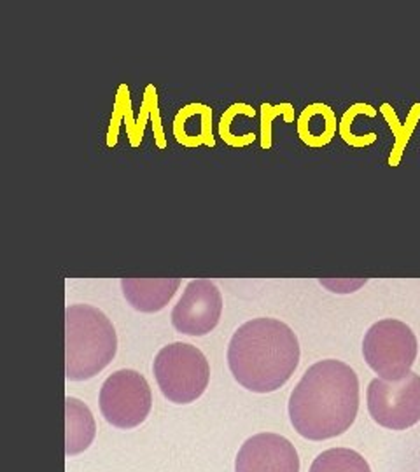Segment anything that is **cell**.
I'll use <instances>...</instances> for the list:
<instances>
[{"instance_id": "obj_1", "label": "cell", "mask_w": 420, "mask_h": 472, "mask_svg": "<svg viewBox=\"0 0 420 472\" xmlns=\"http://www.w3.org/2000/svg\"><path fill=\"white\" fill-rule=\"evenodd\" d=\"M359 410V380L350 365L335 358L315 362L289 397L294 430L310 441L331 439L349 430Z\"/></svg>"}, {"instance_id": "obj_2", "label": "cell", "mask_w": 420, "mask_h": 472, "mask_svg": "<svg viewBox=\"0 0 420 472\" xmlns=\"http://www.w3.org/2000/svg\"><path fill=\"white\" fill-rule=\"evenodd\" d=\"M300 364L294 331L277 318H252L235 331L228 347V365L243 388L270 394L289 381Z\"/></svg>"}, {"instance_id": "obj_3", "label": "cell", "mask_w": 420, "mask_h": 472, "mask_svg": "<svg viewBox=\"0 0 420 472\" xmlns=\"http://www.w3.org/2000/svg\"><path fill=\"white\" fill-rule=\"evenodd\" d=\"M118 352V336L104 311L89 304L65 310V376L84 381L97 376Z\"/></svg>"}, {"instance_id": "obj_4", "label": "cell", "mask_w": 420, "mask_h": 472, "mask_svg": "<svg viewBox=\"0 0 420 472\" xmlns=\"http://www.w3.org/2000/svg\"><path fill=\"white\" fill-rule=\"evenodd\" d=\"M161 394L175 404H189L207 390L210 365L200 348L172 343L158 352L153 364Z\"/></svg>"}, {"instance_id": "obj_5", "label": "cell", "mask_w": 420, "mask_h": 472, "mask_svg": "<svg viewBox=\"0 0 420 472\" xmlns=\"http://www.w3.org/2000/svg\"><path fill=\"white\" fill-rule=\"evenodd\" d=\"M419 343L410 325L394 318H383L368 329L362 341V355L382 380L396 381L412 373Z\"/></svg>"}, {"instance_id": "obj_6", "label": "cell", "mask_w": 420, "mask_h": 472, "mask_svg": "<svg viewBox=\"0 0 420 472\" xmlns=\"http://www.w3.org/2000/svg\"><path fill=\"white\" fill-rule=\"evenodd\" d=\"M100 411L111 425L133 428L147 418L153 406L149 383L133 369H119L100 388Z\"/></svg>"}, {"instance_id": "obj_7", "label": "cell", "mask_w": 420, "mask_h": 472, "mask_svg": "<svg viewBox=\"0 0 420 472\" xmlns=\"http://www.w3.org/2000/svg\"><path fill=\"white\" fill-rule=\"evenodd\" d=\"M368 411L378 425L391 430H406L420 421V374L410 373L401 380L375 378L368 385Z\"/></svg>"}, {"instance_id": "obj_8", "label": "cell", "mask_w": 420, "mask_h": 472, "mask_svg": "<svg viewBox=\"0 0 420 472\" xmlns=\"http://www.w3.org/2000/svg\"><path fill=\"white\" fill-rule=\"evenodd\" d=\"M223 313V297L212 280L196 278L186 285L172 310V325L186 336H205L216 329Z\"/></svg>"}, {"instance_id": "obj_9", "label": "cell", "mask_w": 420, "mask_h": 472, "mask_svg": "<svg viewBox=\"0 0 420 472\" xmlns=\"http://www.w3.org/2000/svg\"><path fill=\"white\" fill-rule=\"evenodd\" d=\"M126 119V133H128V140L133 147H138L144 137V129L147 121H151L154 131V140L160 149L167 147V138H165L163 126H161V116L160 109H158V91L154 88V84H147L144 89V100L140 105V114L137 116V119H133L130 109V91H128L126 84H121L118 89V96H116V104H114V112L111 118V126L107 131V145L114 147L118 144V135H119V126L121 121Z\"/></svg>"}, {"instance_id": "obj_10", "label": "cell", "mask_w": 420, "mask_h": 472, "mask_svg": "<svg viewBox=\"0 0 420 472\" xmlns=\"http://www.w3.org/2000/svg\"><path fill=\"white\" fill-rule=\"evenodd\" d=\"M235 472H300V458L289 439L263 432L242 444L235 460Z\"/></svg>"}, {"instance_id": "obj_11", "label": "cell", "mask_w": 420, "mask_h": 472, "mask_svg": "<svg viewBox=\"0 0 420 472\" xmlns=\"http://www.w3.org/2000/svg\"><path fill=\"white\" fill-rule=\"evenodd\" d=\"M179 285V278H123L121 291L131 308L142 313H154L170 302Z\"/></svg>"}, {"instance_id": "obj_12", "label": "cell", "mask_w": 420, "mask_h": 472, "mask_svg": "<svg viewBox=\"0 0 420 472\" xmlns=\"http://www.w3.org/2000/svg\"><path fill=\"white\" fill-rule=\"evenodd\" d=\"M174 137L184 147H214L212 109L203 104H189L175 114Z\"/></svg>"}, {"instance_id": "obj_13", "label": "cell", "mask_w": 420, "mask_h": 472, "mask_svg": "<svg viewBox=\"0 0 420 472\" xmlns=\"http://www.w3.org/2000/svg\"><path fill=\"white\" fill-rule=\"evenodd\" d=\"M298 137L305 145L319 149L327 145L336 135V114L326 104H312L303 109L296 121Z\"/></svg>"}, {"instance_id": "obj_14", "label": "cell", "mask_w": 420, "mask_h": 472, "mask_svg": "<svg viewBox=\"0 0 420 472\" xmlns=\"http://www.w3.org/2000/svg\"><path fill=\"white\" fill-rule=\"evenodd\" d=\"M65 416H67L65 453L70 457L88 450L97 434V425L89 408L75 397L65 399Z\"/></svg>"}, {"instance_id": "obj_15", "label": "cell", "mask_w": 420, "mask_h": 472, "mask_svg": "<svg viewBox=\"0 0 420 472\" xmlns=\"http://www.w3.org/2000/svg\"><path fill=\"white\" fill-rule=\"evenodd\" d=\"M380 112L383 114L387 124H389V128L392 129V133H394V137H396L394 147H392V152L391 156H389V165L398 166L403 158V151L406 149V144H408L410 137L413 135V131H415L417 128V122H419L420 119V104L413 105L408 118H406V121H399L398 114H396L394 109L389 104H382Z\"/></svg>"}, {"instance_id": "obj_16", "label": "cell", "mask_w": 420, "mask_h": 472, "mask_svg": "<svg viewBox=\"0 0 420 472\" xmlns=\"http://www.w3.org/2000/svg\"><path fill=\"white\" fill-rule=\"evenodd\" d=\"M310 472H371L368 462L349 448H333L322 451L313 460Z\"/></svg>"}, {"instance_id": "obj_17", "label": "cell", "mask_w": 420, "mask_h": 472, "mask_svg": "<svg viewBox=\"0 0 420 472\" xmlns=\"http://www.w3.org/2000/svg\"><path fill=\"white\" fill-rule=\"evenodd\" d=\"M359 114H364V116H368V118H375L376 109L373 107V105H369V104H354V105H350V107L347 109L345 114L342 116V119H340V122H338L340 137L343 138V142H345V144H349L350 147H356V149L368 147V145H371V144H375V142H376L375 133H368V135H354V133L350 131L352 121Z\"/></svg>"}, {"instance_id": "obj_18", "label": "cell", "mask_w": 420, "mask_h": 472, "mask_svg": "<svg viewBox=\"0 0 420 472\" xmlns=\"http://www.w3.org/2000/svg\"><path fill=\"white\" fill-rule=\"evenodd\" d=\"M238 114H245L249 118H254L256 116V111H254L250 105L247 104H233L231 107H228L224 111V114L221 116L219 121V137L223 138L224 144H228L230 147H247L250 145L254 140H256V135L254 133H245V135H235L231 131V122L235 121Z\"/></svg>"}, {"instance_id": "obj_19", "label": "cell", "mask_w": 420, "mask_h": 472, "mask_svg": "<svg viewBox=\"0 0 420 472\" xmlns=\"http://www.w3.org/2000/svg\"><path fill=\"white\" fill-rule=\"evenodd\" d=\"M282 116L286 122H294V105L280 104V105H261V147H272V124L277 118Z\"/></svg>"}]
</instances>
